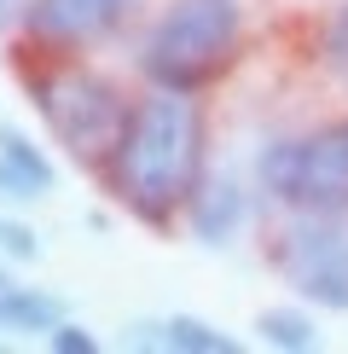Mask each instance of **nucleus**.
Listing matches in <instances>:
<instances>
[{
    "instance_id": "f257e3e1",
    "label": "nucleus",
    "mask_w": 348,
    "mask_h": 354,
    "mask_svg": "<svg viewBox=\"0 0 348 354\" xmlns=\"http://www.w3.org/2000/svg\"><path fill=\"white\" fill-rule=\"evenodd\" d=\"M110 186L139 221H163L174 209H186L197 174H203V111L192 105V93H168L157 87L151 99L128 105V122L116 134L110 157Z\"/></svg>"
},
{
    "instance_id": "f03ea898",
    "label": "nucleus",
    "mask_w": 348,
    "mask_h": 354,
    "mask_svg": "<svg viewBox=\"0 0 348 354\" xmlns=\"http://www.w3.org/2000/svg\"><path fill=\"white\" fill-rule=\"evenodd\" d=\"M244 6L238 0H168V12L151 24L139 47V70L151 87L197 93L238 58Z\"/></svg>"
},
{
    "instance_id": "7ed1b4c3",
    "label": "nucleus",
    "mask_w": 348,
    "mask_h": 354,
    "mask_svg": "<svg viewBox=\"0 0 348 354\" xmlns=\"http://www.w3.org/2000/svg\"><path fill=\"white\" fill-rule=\"evenodd\" d=\"M261 192L296 215H342L348 209V116L319 122L313 134L273 140L261 151Z\"/></svg>"
},
{
    "instance_id": "20e7f679",
    "label": "nucleus",
    "mask_w": 348,
    "mask_h": 354,
    "mask_svg": "<svg viewBox=\"0 0 348 354\" xmlns=\"http://www.w3.org/2000/svg\"><path fill=\"white\" fill-rule=\"evenodd\" d=\"M35 111L47 116L52 140L70 145V157L81 163H105L128 122V99L116 93V82L93 76V70H58V76L35 82Z\"/></svg>"
},
{
    "instance_id": "39448f33",
    "label": "nucleus",
    "mask_w": 348,
    "mask_h": 354,
    "mask_svg": "<svg viewBox=\"0 0 348 354\" xmlns=\"http://www.w3.org/2000/svg\"><path fill=\"white\" fill-rule=\"evenodd\" d=\"M284 279L319 308L348 314V232L337 227V215H302L279 244Z\"/></svg>"
},
{
    "instance_id": "423d86ee",
    "label": "nucleus",
    "mask_w": 348,
    "mask_h": 354,
    "mask_svg": "<svg viewBox=\"0 0 348 354\" xmlns=\"http://www.w3.org/2000/svg\"><path fill=\"white\" fill-rule=\"evenodd\" d=\"M139 0H29L23 6V29L41 47H87V41L116 35L134 18Z\"/></svg>"
},
{
    "instance_id": "0eeeda50",
    "label": "nucleus",
    "mask_w": 348,
    "mask_h": 354,
    "mask_svg": "<svg viewBox=\"0 0 348 354\" xmlns=\"http://www.w3.org/2000/svg\"><path fill=\"white\" fill-rule=\"evenodd\" d=\"M186 209H192V232L203 244H232L238 239V227H244V186H238V174H197V186H192V198H186Z\"/></svg>"
},
{
    "instance_id": "6e6552de",
    "label": "nucleus",
    "mask_w": 348,
    "mask_h": 354,
    "mask_svg": "<svg viewBox=\"0 0 348 354\" xmlns=\"http://www.w3.org/2000/svg\"><path fill=\"white\" fill-rule=\"evenodd\" d=\"M52 192V163H47V151H41L29 134H18V128H6L0 122V198H47Z\"/></svg>"
},
{
    "instance_id": "1a4fd4ad",
    "label": "nucleus",
    "mask_w": 348,
    "mask_h": 354,
    "mask_svg": "<svg viewBox=\"0 0 348 354\" xmlns=\"http://www.w3.org/2000/svg\"><path fill=\"white\" fill-rule=\"evenodd\" d=\"M58 319H64V308H58V297H47V290L18 285V290L0 297V326H12V331H41L47 337Z\"/></svg>"
},
{
    "instance_id": "9d476101",
    "label": "nucleus",
    "mask_w": 348,
    "mask_h": 354,
    "mask_svg": "<svg viewBox=\"0 0 348 354\" xmlns=\"http://www.w3.org/2000/svg\"><path fill=\"white\" fill-rule=\"evenodd\" d=\"M157 337H163V348H174V354H238V343H232L226 331H215L209 319H192V314L163 319Z\"/></svg>"
},
{
    "instance_id": "9b49d317",
    "label": "nucleus",
    "mask_w": 348,
    "mask_h": 354,
    "mask_svg": "<svg viewBox=\"0 0 348 354\" xmlns=\"http://www.w3.org/2000/svg\"><path fill=\"white\" fill-rule=\"evenodd\" d=\"M255 331H261V343H267V348H284V354H308L319 343L313 319L296 314V308H267V314L255 319Z\"/></svg>"
},
{
    "instance_id": "f8f14e48",
    "label": "nucleus",
    "mask_w": 348,
    "mask_h": 354,
    "mask_svg": "<svg viewBox=\"0 0 348 354\" xmlns=\"http://www.w3.org/2000/svg\"><path fill=\"white\" fill-rule=\"evenodd\" d=\"M47 348L52 354H99V337L87 326H70V319H58V326L47 331Z\"/></svg>"
},
{
    "instance_id": "ddd939ff",
    "label": "nucleus",
    "mask_w": 348,
    "mask_h": 354,
    "mask_svg": "<svg viewBox=\"0 0 348 354\" xmlns=\"http://www.w3.org/2000/svg\"><path fill=\"white\" fill-rule=\"evenodd\" d=\"M0 250H6L12 261H35V256H41V244H35V232H29L23 221H0Z\"/></svg>"
},
{
    "instance_id": "4468645a",
    "label": "nucleus",
    "mask_w": 348,
    "mask_h": 354,
    "mask_svg": "<svg viewBox=\"0 0 348 354\" xmlns=\"http://www.w3.org/2000/svg\"><path fill=\"white\" fill-rule=\"evenodd\" d=\"M325 53H331V64L337 70H348V6L331 18V29H325Z\"/></svg>"
},
{
    "instance_id": "2eb2a0df",
    "label": "nucleus",
    "mask_w": 348,
    "mask_h": 354,
    "mask_svg": "<svg viewBox=\"0 0 348 354\" xmlns=\"http://www.w3.org/2000/svg\"><path fill=\"white\" fill-rule=\"evenodd\" d=\"M12 6H18V0H0V24H6V18H12Z\"/></svg>"
},
{
    "instance_id": "dca6fc26",
    "label": "nucleus",
    "mask_w": 348,
    "mask_h": 354,
    "mask_svg": "<svg viewBox=\"0 0 348 354\" xmlns=\"http://www.w3.org/2000/svg\"><path fill=\"white\" fill-rule=\"evenodd\" d=\"M0 297H6V279H0Z\"/></svg>"
}]
</instances>
